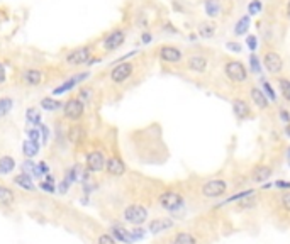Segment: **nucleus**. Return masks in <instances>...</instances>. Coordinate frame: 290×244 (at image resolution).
Masks as SVG:
<instances>
[{
  "instance_id": "nucleus-4",
  "label": "nucleus",
  "mask_w": 290,
  "mask_h": 244,
  "mask_svg": "<svg viewBox=\"0 0 290 244\" xmlns=\"http://www.w3.org/2000/svg\"><path fill=\"white\" fill-rule=\"evenodd\" d=\"M126 37H127V32L124 27H114V29L106 32V34L101 37L99 44H101L104 53H114L117 51L119 47L124 46Z\"/></svg>"
},
{
  "instance_id": "nucleus-13",
  "label": "nucleus",
  "mask_w": 290,
  "mask_h": 244,
  "mask_svg": "<svg viewBox=\"0 0 290 244\" xmlns=\"http://www.w3.org/2000/svg\"><path fill=\"white\" fill-rule=\"evenodd\" d=\"M19 81L26 87H39L44 81V75H42V70H37V68H24L19 75Z\"/></svg>"
},
{
  "instance_id": "nucleus-10",
  "label": "nucleus",
  "mask_w": 290,
  "mask_h": 244,
  "mask_svg": "<svg viewBox=\"0 0 290 244\" xmlns=\"http://www.w3.org/2000/svg\"><path fill=\"white\" fill-rule=\"evenodd\" d=\"M122 217H124L126 222L132 224V226H142V224L146 222V219H148V209H146L144 205L132 204L124 209Z\"/></svg>"
},
{
  "instance_id": "nucleus-1",
  "label": "nucleus",
  "mask_w": 290,
  "mask_h": 244,
  "mask_svg": "<svg viewBox=\"0 0 290 244\" xmlns=\"http://www.w3.org/2000/svg\"><path fill=\"white\" fill-rule=\"evenodd\" d=\"M222 71L227 81L232 85H245L248 83V68L245 66L243 61L236 58H226L222 63Z\"/></svg>"
},
{
  "instance_id": "nucleus-30",
  "label": "nucleus",
  "mask_w": 290,
  "mask_h": 244,
  "mask_svg": "<svg viewBox=\"0 0 290 244\" xmlns=\"http://www.w3.org/2000/svg\"><path fill=\"white\" fill-rule=\"evenodd\" d=\"M26 121H27V124H31L32 127H39L41 124H42L41 112L37 111L36 107H29V109H26Z\"/></svg>"
},
{
  "instance_id": "nucleus-36",
  "label": "nucleus",
  "mask_w": 290,
  "mask_h": 244,
  "mask_svg": "<svg viewBox=\"0 0 290 244\" xmlns=\"http://www.w3.org/2000/svg\"><path fill=\"white\" fill-rule=\"evenodd\" d=\"M261 90H263V93L270 99V102H275V100H277V92L273 90V87L270 85L268 80L261 78Z\"/></svg>"
},
{
  "instance_id": "nucleus-53",
  "label": "nucleus",
  "mask_w": 290,
  "mask_h": 244,
  "mask_svg": "<svg viewBox=\"0 0 290 244\" xmlns=\"http://www.w3.org/2000/svg\"><path fill=\"white\" fill-rule=\"evenodd\" d=\"M68 188H70V183H68V181H61V183H60V186H58V190H60V193H66V192H68Z\"/></svg>"
},
{
  "instance_id": "nucleus-46",
  "label": "nucleus",
  "mask_w": 290,
  "mask_h": 244,
  "mask_svg": "<svg viewBox=\"0 0 290 244\" xmlns=\"http://www.w3.org/2000/svg\"><path fill=\"white\" fill-rule=\"evenodd\" d=\"M278 117H280V121H282L283 124H290V112L287 111V109L280 107L278 109Z\"/></svg>"
},
{
  "instance_id": "nucleus-32",
  "label": "nucleus",
  "mask_w": 290,
  "mask_h": 244,
  "mask_svg": "<svg viewBox=\"0 0 290 244\" xmlns=\"http://www.w3.org/2000/svg\"><path fill=\"white\" fill-rule=\"evenodd\" d=\"M277 83H278V88H280V95H282L287 102H290V78L280 75L277 78Z\"/></svg>"
},
{
  "instance_id": "nucleus-3",
  "label": "nucleus",
  "mask_w": 290,
  "mask_h": 244,
  "mask_svg": "<svg viewBox=\"0 0 290 244\" xmlns=\"http://www.w3.org/2000/svg\"><path fill=\"white\" fill-rule=\"evenodd\" d=\"M209 66H211V61H209L207 53L204 50L190 51L188 56L185 58V70L190 71V73H194V75L207 73Z\"/></svg>"
},
{
  "instance_id": "nucleus-48",
  "label": "nucleus",
  "mask_w": 290,
  "mask_h": 244,
  "mask_svg": "<svg viewBox=\"0 0 290 244\" xmlns=\"http://www.w3.org/2000/svg\"><path fill=\"white\" fill-rule=\"evenodd\" d=\"M246 44H248V47L251 51L256 50V46H258V42H256V36H248L246 37Z\"/></svg>"
},
{
  "instance_id": "nucleus-2",
  "label": "nucleus",
  "mask_w": 290,
  "mask_h": 244,
  "mask_svg": "<svg viewBox=\"0 0 290 244\" xmlns=\"http://www.w3.org/2000/svg\"><path fill=\"white\" fill-rule=\"evenodd\" d=\"M93 53H95L93 42L77 46L65 55V63L70 65V66H88V63L93 58Z\"/></svg>"
},
{
  "instance_id": "nucleus-18",
  "label": "nucleus",
  "mask_w": 290,
  "mask_h": 244,
  "mask_svg": "<svg viewBox=\"0 0 290 244\" xmlns=\"http://www.w3.org/2000/svg\"><path fill=\"white\" fill-rule=\"evenodd\" d=\"M126 163L122 158H119V156H111L107 160L106 163V171H107V175H111V176H122L126 173Z\"/></svg>"
},
{
  "instance_id": "nucleus-55",
  "label": "nucleus",
  "mask_w": 290,
  "mask_h": 244,
  "mask_svg": "<svg viewBox=\"0 0 290 244\" xmlns=\"http://www.w3.org/2000/svg\"><path fill=\"white\" fill-rule=\"evenodd\" d=\"M285 14H287V17L290 19V0L287 2V7H285Z\"/></svg>"
},
{
  "instance_id": "nucleus-51",
  "label": "nucleus",
  "mask_w": 290,
  "mask_h": 244,
  "mask_svg": "<svg viewBox=\"0 0 290 244\" xmlns=\"http://www.w3.org/2000/svg\"><path fill=\"white\" fill-rule=\"evenodd\" d=\"M7 80V70H6V65L0 63V85H4Z\"/></svg>"
},
{
  "instance_id": "nucleus-47",
  "label": "nucleus",
  "mask_w": 290,
  "mask_h": 244,
  "mask_svg": "<svg viewBox=\"0 0 290 244\" xmlns=\"http://www.w3.org/2000/svg\"><path fill=\"white\" fill-rule=\"evenodd\" d=\"M39 188L42 190V192H46V193H55L56 192V186L53 183H47V181H41Z\"/></svg>"
},
{
  "instance_id": "nucleus-25",
  "label": "nucleus",
  "mask_w": 290,
  "mask_h": 244,
  "mask_svg": "<svg viewBox=\"0 0 290 244\" xmlns=\"http://www.w3.org/2000/svg\"><path fill=\"white\" fill-rule=\"evenodd\" d=\"M39 105L42 111H47V112H56V111H61V109H63V102H61V100H56L53 97H42L39 100Z\"/></svg>"
},
{
  "instance_id": "nucleus-35",
  "label": "nucleus",
  "mask_w": 290,
  "mask_h": 244,
  "mask_svg": "<svg viewBox=\"0 0 290 244\" xmlns=\"http://www.w3.org/2000/svg\"><path fill=\"white\" fill-rule=\"evenodd\" d=\"M14 109V100L11 97H0V119L6 117Z\"/></svg>"
},
{
  "instance_id": "nucleus-21",
  "label": "nucleus",
  "mask_w": 290,
  "mask_h": 244,
  "mask_svg": "<svg viewBox=\"0 0 290 244\" xmlns=\"http://www.w3.org/2000/svg\"><path fill=\"white\" fill-rule=\"evenodd\" d=\"M216 31H217V26H216V22H212V21H201L197 24V32H199V36L202 37V39H211V37L216 36Z\"/></svg>"
},
{
  "instance_id": "nucleus-28",
  "label": "nucleus",
  "mask_w": 290,
  "mask_h": 244,
  "mask_svg": "<svg viewBox=\"0 0 290 244\" xmlns=\"http://www.w3.org/2000/svg\"><path fill=\"white\" fill-rule=\"evenodd\" d=\"M39 150H41V144H37V142H32L29 139H26L22 142V153L27 160H31V158L39 155Z\"/></svg>"
},
{
  "instance_id": "nucleus-19",
  "label": "nucleus",
  "mask_w": 290,
  "mask_h": 244,
  "mask_svg": "<svg viewBox=\"0 0 290 244\" xmlns=\"http://www.w3.org/2000/svg\"><path fill=\"white\" fill-rule=\"evenodd\" d=\"M85 137H87V131H85V127L78 122L73 124V126H70L68 131H66V139L75 146L82 144V142L85 141Z\"/></svg>"
},
{
  "instance_id": "nucleus-15",
  "label": "nucleus",
  "mask_w": 290,
  "mask_h": 244,
  "mask_svg": "<svg viewBox=\"0 0 290 244\" xmlns=\"http://www.w3.org/2000/svg\"><path fill=\"white\" fill-rule=\"evenodd\" d=\"M90 76V71H82V73H77L73 76H70V78H66L63 83L58 85L55 90H53V95H63L66 92H70V90H73L75 87H78L82 81H85Z\"/></svg>"
},
{
  "instance_id": "nucleus-8",
  "label": "nucleus",
  "mask_w": 290,
  "mask_h": 244,
  "mask_svg": "<svg viewBox=\"0 0 290 244\" xmlns=\"http://www.w3.org/2000/svg\"><path fill=\"white\" fill-rule=\"evenodd\" d=\"M156 56L166 65H178L185 60V53L175 44H161L156 50Z\"/></svg>"
},
{
  "instance_id": "nucleus-16",
  "label": "nucleus",
  "mask_w": 290,
  "mask_h": 244,
  "mask_svg": "<svg viewBox=\"0 0 290 244\" xmlns=\"http://www.w3.org/2000/svg\"><path fill=\"white\" fill-rule=\"evenodd\" d=\"M272 175H273L272 166L267 165V163H258V165H255L253 170H251L250 178L251 181H255V183H263V181H267Z\"/></svg>"
},
{
  "instance_id": "nucleus-56",
  "label": "nucleus",
  "mask_w": 290,
  "mask_h": 244,
  "mask_svg": "<svg viewBox=\"0 0 290 244\" xmlns=\"http://www.w3.org/2000/svg\"><path fill=\"white\" fill-rule=\"evenodd\" d=\"M285 134L290 137V124H285Z\"/></svg>"
},
{
  "instance_id": "nucleus-33",
  "label": "nucleus",
  "mask_w": 290,
  "mask_h": 244,
  "mask_svg": "<svg viewBox=\"0 0 290 244\" xmlns=\"http://www.w3.org/2000/svg\"><path fill=\"white\" fill-rule=\"evenodd\" d=\"M173 244H197V239L194 234L187 231H180L177 236L173 237Z\"/></svg>"
},
{
  "instance_id": "nucleus-31",
  "label": "nucleus",
  "mask_w": 290,
  "mask_h": 244,
  "mask_svg": "<svg viewBox=\"0 0 290 244\" xmlns=\"http://www.w3.org/2000/svg\"><path fill=\"white\" fill-rule=\"evenodd\" d=\"M16 170V160L12 156H2L0 158V176L9 175Z\"/></svg>"
},
{
  "instance_id": "nucleus-49",
  "label": "nucleus",
  "mask_w": 290,
  "mask_h": 244,
  "mask_svg": "<svg viewBox=\"0 0 290 244\" xmlns=\"http://www.w3.org/2000/svg\"><path fill=\"white\" fill-rule=\"evenodd\" d=\"M277 188H280V190H290V181H285V180H277L273 183Z\"/></svg>"
},
{
  "instance_id": "nucleus-9",
  "label": "nucleus",
  "mask_w": 290,
  "mask_h": 244,
  "mask_svg": "<svg viewBox=\"0 0 290 244\" xmlns=\"http://www.w3.org/2000/svg\"><path fill=\"white\" fill-rule=\"evenodd\" d=\"M158 205L166 212H175L183 205V195L177 190H165L163 193H160Z\"/></svg>"
},
{
  "instance_id": "nucleus-45",
  "label": "nucleus",
  "mask_w": 290,
  "mask_h": 244,
  "mask_svg": "<svg viewBox=\"0 0 290 244\" xmlns=\"http://www.w3.org/2000/svg\"><path fill=\"white\" fill-rule=\"evenodd\" d=\"M39 131H41V142H46L50 141V136H51V131H50V127L46 126V124H41L39 126Z\"/></svg>"
},
{
  "instance_id": "nucleus-14",
  "label": "nucleus",
  "mask_w": 290,
  "mask_h": 244,
  "mask_svg": "<svg viewBox=\"0 0 290 244\" xmlns=\"http://www.w3.org/2000/svg\"><path fill=\"white\" fill-rule=\"evenodd\" d=\"M232 114H234V117L239 122L248 121V119L255 117L253 109H251L250 102H246L245 99H239V97H236L234 100H232Z\"/></svg>"
},
{
  "instance_id": "nucleus-34",
  "label": "nucleus",
  "mask_w": 290,
  "mask_h": 244,
  "mask_svg": "<svg viewBox=\"0 0 290 244\" xmlns=\"http://www.w3.org/2000/svg\"><path fill=\"white\" fill-rule=\"evenodd\" d=\"M93 95H95V90H93L92 87H88V85H83V87H80L77 97L82 100L85 105H88L90 100L93 99Z\"/></svg>"
},
{
  "instance_id": "nucleus-11",
  "label": "nucleus",
  "mask_w": 290,
  "mask_h": 244,
  "mask_svg": "<svg viewBox=\"0 0 290 244\" xmlns=\"http://www.w3.org/2000/svg\"><path fill=\"white\" fill-rule=\"evenodd\" d=\"M227 192V183L221 178H214L204 181L201 186V193L206 199H219Z\"/></svg>"
},
{
  "instance_id": "nucleus-41",
  "label": "nucleus",
  "mask_w": 290,
  "mask_h": 244,
  "mask_svg": "<svg viewBox=\"0 0 290 244\" xmlns=\"http://www.w3.org/2000/svg\"><path fill=\"white\" fill-rule=\"evenodd\" d=\"M280 205L285 212L290 214V190H285V192L280 195Z\"/></svg>"
},
{
  "instance_id": "nucleus-29",
  "label": "nucleus",
  "mask_w": 290,
  "mask_h": 244,
  "mask_svg": "<svg viewBox=\"0 0 290 244\" xmlns=\"http://www.w3.org/2000/svg\"><path fill=\"white\" fill-rule=\"evenodd\" d=\"M250 26H251V17L246 14V16H243L239 19V21L236 22V26H234V36H245V34H248V31H250Z\"/></svg>"
},
{
  "instance_id": "nucleus-43",
  "label": "nucleus",
  "mask_w": 290,
  "mask_h": 244,
  "mask_svg": "<svg viewBox=\"0 0 290 244\" xmlns=\"http://www.w3.org/2000/svg\"><path fill=\"white\" fill-rule=\"evenodd\" d=\"M34 166H36V163L32 161V160H26L21 165V168H22V173H26V175H32V170H34Z\"/></svg>"
},
{
  "instance_id": "nucleus-54",
  "label": "nucleus",
  "mask_w": 290,
  "mask_h": 244,
  "mask_svg": "<svg viewBox=\"0 0 290 244\" xmlns=\"http://www.w3.org/2000/svg\"><path fill=\"white\" fill-rule=\"evenodd\" d=\"M44 176H46L44 181H47V183H53V185H55V181H56V180H55V176H53V175L47 173V175H44Z\"/></svg>"
},
{
  "instance_id": "nucleus-50",
  "label": "nucleus",
  "mask_w": 290,
  "mask_h": 244,
  "mask_svg": "<svg viewBox=\"0 0 290 244\" xmlns=\"http://www.w3.org/2000/svg\"><path fill=\"white\" fill-rule=\"evenodd\" d=\"M151 41H153V34L148 32V31L142 32V34H141V42H142V44H150Z\"/></svg>"
},
{
  "instance_id": "nucleus-42",
  "label": "nucleus",
  "mask_w": 290,
  "mask_h": 244,
  "mask_svg": "<svg viewBox=\"0 0 290 244\" xmlns=\"http://www.w3.org/2000/svg\"><path fill=\"white\" fill-rule=\"evenodd\" d=\"M97 244H117V241L114 239L112 234H101L97 237Z\"/></svg>"
},
{
  "instance_id": "nucleus-17",
  "label": "nucleus",
  "mask_w": 290,
  "mask_h": 244,
  "mask_svg": "<svg viewBox=\"0 0 290 244\" xmlns=\"http://www.w3.org/2000/svg\"><path fill=\"white\" fill-rule=\"evenodd\" d=\"M250 99L253 100V104L260 111H268L270 109V99L263 93V90L256 85H251L250 87Z\"/></svg>"
},
{
  "instance_id": "nucleus-40",
  "label": "nucleus",
  "mask_w": 290,
  "mask_h": 244,
  "mask_svg": "<svg viewBox=\"0 0 290 244\" xmlns=\"http://www.w3.org/2000/svg\"><path fill=\"white\" fill-rule=\"evenodd\" d=\"M26 136H27V139H29V141L41 144V131H39V127H29L26 131Z\"/></svg>"
},
{
  "instance_id": "nucleus-20",
  "label": "nucleus",
  "mask_w": 290,
  "mask_h": 244,
  "mask_svg": "<svg viewBox=\"0 0 290 244\" xmlns=\"http://www.w3.org/2000/svg\"><path fill=\"white\" fill-rule=\"evenodd\" d=\"M204 11L209 19H217L224 14V0H204Z\"/></svg>"
},
{
  "instance_id": "nucleus-39",
  "label": "nucleus",
  "mask_w": 290,
  "mask_h": 244,
  "mask_svg": "<svg viewBox=\"0 0 290 244\" xmlns=\"http://www.w3.org/2000/svg\"><path fill=\"white\" fill-rule=\"evenodd\" d=\"M250 71L255 75L261 73V63H260V58L255 55V53H251L250 55Z\"/></svg>"
},
{
  "instance_id": "nucleus-24",
  "label": "nucleus",
  "mask_w": 290,
  "mask_h": 244,
  "mask_svg": "<svg viewBox=\"0 0 290 244\" xmlns=\"http://www.w3.org/2000/svg\"><path fill=\"white\" fill-rule=\"evenodd\" d=\"M14 183H16L19 188L26 190V192H34L36 190V185L32 181V176L31 175H26V173H19L14 176Z\"/></svg>"
},
{
  "instance_id": "nucleus-6",
  "label": "nucleus",
  "mask_w": 290,
  "mask_h": 244,
  "mask_svg": "<svg viewBox=\"0 0 290 244\" xmlns=\"http://www.w3.org/2000/svg\"><path fill=\"white\" fill-rule=\"evenodd\" d=\"M136 71V63L132 61H121V63H116L112 66L111 73H109V80H111L112 85H124L127 80H131V76L134 75Z\"/></svg>"
},
{
  "instance_id": "nucleus-7",
  "label": "nucleus",
  "mask_w": 290,
  "mask_h": 244,
  "mask_svg": "<svg viewBox=\"0 0 290 244\" xmlns=\"http://www.w3.org/2000/svg\"><path fill=\"white\" fill-rule=\"evenodd\" d=\"M63 117L66 121L71 122H78L85 117V112H87V105H85L78 97H70L66 102L63 104Z\"/></svg>"
},
{
  "instance_id": "nucleus-37",
  "label": "nucleus",
  "mask_w": 290,
  "mask_h": 244,
  "mask_svg": "<svg viewBox=\"0 0 290 244\" xmlns=\"http://www.w3.org/2000/svg\"><path fill=\"white\" fill-rule=\"evenodd\" d=\"M255 195V190H243V192H239V193H234V195H231L229 199L226 200V204H231V202H239V200H245L246 197H253Z\"/></svg>"
},
{
  "instance_id": "nucleus-26",
  "label": "nucleus",
  "mask_w": 290,
  "mask_h": 244,
  "mask_svg": "<svg viewBox=\"0 0 290 244\" xmlns=\"http://www.w3.org/2000/svg\"><path fill=\"white\" fill-rule=\"evenodd\" d=\"M16 202V193L12 188H9L7 185H0V205L4 207H11Z\"/></svg>"
},
{
  "instance_id": "nucleus-38",
  "label": "nucleus",
  "mask_w": 290,
  "mask_h": 244,
  "mask_svg": "<svg viewBox=\"0 0 290 244\" xmlns=\"http://www.w3.org/2000/svg\"><path fill=\"white\" fill-rule=\"evenodd\" d=\"M263 11V4H261V0H251L248 4V16H258Z\"/></svg>"
},
{
  "instance_id": "nucleus-22",
  "label": "nucleus",
  "mask_w": 290,
  "mask_h": 244,
  "mask_svg": "<svg viewBox=\"0 0 290 244\" xmlns=\"http://www.w3.org/2000/svg\"><path fill=\"white\" fill-rule=\"evenodd\" d=\"M172 226H173V221L170 217H158V219H155V221L150 222L148 229H150L151 234H160L163 231H168Z\"/></svg>"
},
{
  "instance_id": "nucleus-23",
  "label": "nucleus",
  "mask_w": 290,
  "mask_h": 244,
  "mask_svg": "<svg viewBox=\"0 0 290 244\" xmlns=\"http://www.w3.org/2000/svg\"><path fill=\"white\" fill-rule=\"evenodd\" d=\"M111 234L114 236V239L119 242L121 241L122 244H132L134 242V239H132L131 236V231H127L126 227H122V226H112L111 227Z\"/></svg>"
},
{
  "instance_id": "nucleus-44",
  "label": "nucleus",
  "mask_w": 290,
  "mask_h": 244,
  "mask_svg": "<svg viewBox=\"0 0 290 244\" xmlns=\"http://www.w3.org/2000/svg\"><path fill=\"white\" fill-rule=\"evenodd\" d=\"M131 236H132V239H134V241H139V239H144L146 231H144L142 227H139V226H134V229L131 231Z\"/></svg>"
},
{
  "instance_id": "nucleus-52",
  "label": "nucleus",
  "mask_w": 290,
  "mask_h": 244,
  "mask_svg": "<svg viewBox=\"0 0 290 244\" xmlns=\"http://www.w3.org/2000/svg\"><path fill=\"white\" fill-rule=\"evenodd\" d=\"M226 47H227V50H231V51H234V53H239L241 51V44H239V42H227Z\"/></svg>"
},
{
  "instance_id": "nucleus-5",
  "label": "nucleus",
  "mask_w": 290,
  "mask_h": 244,
  "mask_svg": "<svg viewBox=\"0 0 290 244\" xmlns=\"http://www.w3.org/2000/svg\"><path fill=\"white\" fill-rule=\"evenodd\" d=\"M263 66L270 75H275V76L282 75V71L285 68L282 55L270 44L263 46Z\"/></svg>"
},
{
  "instance_id": "nucleus-12",
  "label": "nucleus",
  "mask_w": 290,
  "mask_h": 244,
  "mask_svg": "<svg viewBox=\"0 0 290 244\" xmlns=\"http://www.w3.org/2000/svg\"><path fill=\"white\" fill-rule=\"evenodd\" d=\"M106 155L101 151V150H92L87 153L85 156V166L90 173H99V171H104L106 170Z\"/></svg>"
},
{
  "instance_id": "nucleus-57",
  "label": "nucleus",
  "mask_w": 290,
  "mask_h": 244,
  "mask_svg": "<svg viewBox=\"0 0 290 244\" xmlns=\"http://www.w3.org/2000/svg\"><path fill=\"white\" fill-rule=\"evenodd\" d=\"M287 163H288V166H290V148L287 150Z\"/></svg>"
},
{
  "instance_id": "nucleus-27",
  "label": "nucleus",
  "mask_w": 290,
  "mask_h": 244,
  "mask_svg": "<svg viewBox=\"0 0 290 244\" xmlns=\"http://www.w3.org/2000/svg\"><path fill=\"white\" fill-rule=\"evenodd\" d=\"M82 176H83V168L80 165H71L68 170H66V173H65V181H68V183H75V181H78V180H82Z\"/></svg>"
}]
</instances>
